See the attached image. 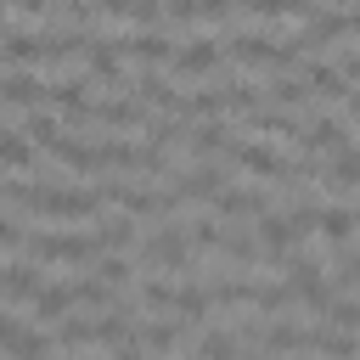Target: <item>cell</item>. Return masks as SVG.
<instances>
[{
	"mask_svg": "<svg viewBox=\"0 0 360 360\" xmlns=\"http://www.w3.org/2000/svg\"><path fill=\"white\" fill-rule=\"evenodd\" d=\"M22 248L34 264H96L101 259L96 231H22Z\"/></svg>",
	"mask_w": 360,
	"mask_h": 360,
	"instance_id": "6da1fadb",
	"label": "cell"
},
{
	"mask_svg": "<svg viewBox=\"0 0 360 360\" xmlns=\"http://www.w3.org/2000/svg\"><path fill=\"white\" fill-rule=\"evenodd\" d=\"M141 259L146 270H174V276H191V242H186V225L174 214L158 219V231L141 242Z\"/></svg>",
	"mask_w": 360,
	"mask_h": 360,
	"instance_id": "7a4b0ae2",
	"label": "cell"
},
{
	"mask_svg": "<svg viewBox=\"0 0 360 360\" xmlns=\"http://www.w3.org/2000/svg\"><path fill=\"white\" fill-rule=\"evenodd\" d=\"M219 62H225V51H219V39H214V34H197V39H186V45H174V62H169V68H174L180 79H208V73H214Z\"/></svg>",
	"mask_w": 360,
	"mask_h": 360,
	"instance_id": "3957f363",
	"label": "cell"
},
{
	"mask_svg": "<svg viewBox=\"0 0 360 360\" xmlns=\"http://www.w3.org/2000/svg\"><path fill=\"white\" fill-rule=\"evenodd\" d=\"M84 90H90V79H84V73H62L56 84H45V101H51L62 118L90 124V101H96V96H84Z\"/></svg>",
	"mask_w": 360,
	"mask_h": 360,
	"instance_id": "277c9868",
	"label": "cell"
},
{
	"mask_svg": "<svg viewBox=\"0 0 360 360\" xmlns=\"http://www.w3.org/2000/svg\"><path fill=\"white\" fill-rule=\"evenodd\" d=\"M45 45H51V28H0V56L11 62V68H34V62H45Z\"/></svg>",
	"mask_w": 360,
	"mask_h": 360,
	"instance_id": "5b68a950",
	"label": "cell"
},
{
	"mask_svg": "<svg viewBox=\"0 0 360 360\" xmlns=\"http://www.w3.org/2000/svg\"><path fill=\"white\" fill-rule=\"evenodd\" d=\"M0 107H17V112L45 107V79H39V73H28V68L0 73Z\"/></svg>",
	"mask_w": 360,
	"mask_h": 360,
	"instance_id": "8992f818",
	"label": "cell"
},
{
	"mask_svg": "<svg viewBox=\"0 0 360 360\" xmlns=\"http://www.w3.org/2000/svg\"><path fill=\"white\" fill-rule=\"evenodd\" d=\"M152 112H146V101H135V96H112V101H90V124H101V129H135V124H146Z\"/></svg>",
	"mask_w": 360,
	"mask_h": 360,
	"instance_id": "52a82bcc",
	"label": "cell"
},
{
	"mask_svg": "<svg viewBox=\"0 0 360 360\" xmlns=\"http://www.w3.org/2000/svg\"><path fill=\"white\" fill-rule=\"evenodd\" d=\"M45 152H56V158H62V169H73V174H107V163H101V141H73V135H56Z\"/></svg>",
	"mask_w": 360,
	"mask_h": 360,
	"instance_id": "ba28073f",
	"label": "cell"
},
{
	"mask_svg": "<svg viewBox=\"0 0 360 360\" xmlns=\"http://www.w3.org/2000/svg\"><path fill=\"white\" fill-rule=\"evenodd\" d=\"M135 338H141V349H146V354H158V360H163V354H174V349L191 338V321H180V315H163V321H146Z\"/></svg>",
	"mask_w": 360,
	"mask_h": 360,
	"instance_id": "9c48e42d",
	"label": "cell"
},
{
	"mask_svg": "<svg viewBox=\"0 0 360 360\" xmlns=\"http://www.w3.org/2000/svg\"><path fill=\"white\" fill-rule=\"evenodd\" d=\"M112 45L124 56H141L146 68H169L174 62V39H163V34H112Z\"/></svg>",
	"mask_w": 360,
	"mask_h": 360,
	"instance_id": "30bf717a",
	"label": "cell"
},
{
	"mask_svg": "<svg viewBox=\"0 0 360 360\" xmlns=\"http://www.w3.org/2000/svg\"><path fill=\"white\" fill-rule=\"evenodd\" d=\"M264 208H270V197L253 191V186H225V191L214 197V219H253V214H264Z\"/></svg>",
	"mask_w": 360,
	"mask_h": 360,
	"instance_id": "8fae6325",
	"label": "cell"
},
{
	"mask_svg": "<svg viewBox=\"0 0 360 360\" xmlns=\"http://www.w3.org/2000/svg\"><path fill=\"white\" fill-rule=\"evenodd\" d=\"M315 236L332 242V248H349V236H354V208H349V202H315Z\"/></svg>",
	"mask_w": 360,
	"mask_h": 360,
	"instance_id": "7c38bea8",
	"label": "cell"
},
{
	"mask_svg": "<svg viewBox=\"0 0 360 360\" xmlns=\"http://www.w3.org/2000/svg\"><path fill=\"white\" fill-rule=\"evenodd\" d=\"M39 287H45V276H39L34 259H17V264L0 270V298H6V304H28Z\"/></svg>",
	"mask_w": 360,
	"mask_h": 360,
	"instance_id": "4fadbf2b",
	"label": "cell"
},
{
	"mask_svg": "<svg viewBox=\"0 0 360 360\" xmlns=\"http://www.w3.org/2000/svg\"><path fill=\"white\" fill-rule=\"evenodd\" d=\"M28 309H34L39 326H56L68 309H79V304H73V281H45V287L28 298Z\"/></svg>",
	"mask_w": 360,
	"mask_h": 360,
	"instance_id": "5bb4252c",
	"label": "cell"
},
{
	"mask_svg": "<svg viewBox=\"0 0 360 360\" xmlns=\"http://www.w3.org/2000/svg\"><path fill=\"white\" fill-rule=\"evenodd\" d=\"M84 68H90V79H101V84H124V51H118L112 39H90Z\"/></svg>",
	"mask_w": 360,
	"mask_h": 360,
	"instance_id": "9a60e30c",
	"label": "cell"
},
{
	"mask_svg": "<svg viewBox=\"0 0 360 360\" xmlns=\"http://www.w3.org/2000/svg\"><path fill=\"white\" fill-rule=\"evenodd\" d=\"M231 141H236L231 124H197V129H186L191 158H219V152H231Z\"/></svg>",
	"mask_w": 360,
	"mask_h": 360,
	"instance_id": "2e32d148",
	"label": "cell"
},
{
	"mask_svg": "<svg viewBox=\"0 0 360 360\" xmlns=\"http://www.w3.org/2000/svg\"><path fill=\"white\" fill-rule=\"evenodd\" d=\"M169 315H180V321H208L214 315V304H208V287H169V304H163Z\"/></svg>",
	"mask_w": 360,
	"mask_h": 360,
	"instance_id": "e0dca14e",
	"label": "cell"
},
{
	"mask_svg": "<svg viewBox=\"0 0 360 360\" xmlns=\"http://www.w3.org/2000/svg\"><path fill=\"white\" fill-rule=\"evenodd\" d=\"M96 17H107V22H158L163 6L158 0H96Z\"/></svg>",
	"mask_w": 360,
	"mask_h": 360,
	"instance_id": "ac0fdd59",
	"label": "cell"
},
{
	"mask_svg": "<svg viewBox=\"0 0 360 360\" xmlns=\"http://www.w3.org/2000/svg\"><path fill=\"white\" fill-rule=\"evenodd\" d=\"M56 349H84V343H96V321L84 315V309H68L62 321H56V338H51Z\"/></svg>",
	"mask_w": 360,
	"mask_h": 360,
	"instance_id": "d6986e66",
	"label": "cell"
},
{
	"mask_svg": "<svg viewBox=\"0 0 360 360\" xmlns=\"http://www.w3.org/2000/svg\"><path fill=\"white\" fill-rule=\"evenodd\" d=\"M197 360H242V338L236 332H225V326H214V332H202L197 338V349H191Z\"/></svg>",
	"mask_w": 360,
	"mask_h": 360,
	"instance_id": "ffe728a7",
	"label": "cell"
},
{
	"mask_svg": "<svg viewBox=\"0 0 360 360\" xmlns=\"http://www.w3.org/2000/svg\"><path fill=\"white\" fill-rule=\"evenodd\" d=\"M0 354H6V360H51V354H56V343H51L45 332H28V326H17V338H11Z\"/></svg>",
	"mask_w": 360,
	"mask_h": 360,
	"instance_id": "44dd1931",
	"label": "cell"
},
{
	"mask_svg": "<svg viewBox=\"0 0 360 360\" xmlns=\"http://www.w3.org/2000/svg\"><path fill=\"white\" fill-rule=\"evenodd\" d=\"M96 242H101V253H124V248H135V219H129V214H107L101 231H96Z\"/></svg>",
	"mask_w": 360,
	"mask_h": 360,
	"instance_id": "7402d4cb",
	"label": "cell"
},
{
	"mask_svg": "<svg viewBox=\"0 0 360 360\" xmlns=\"http://www.w3.org/2000/svg\"><path fill=\"white\" fill-rule=\"evenodd\" d=\"M22 135H34L39 146H51V141L62 135V118H56V112H45V107H34V112H22Z\"/></svg>",
	"mask_w": 360,
	"mask_h": 360,
	"instance_id": "603a6c76",
	"label": "cell"
},
{
	"mask_svg": "<svg viewBox=\"0 0 360 360\" xmlns=\"http://www.w3.org/2000/svg\"><path fill=\"white\" fill-rule=\"evenodd\" d=\"M0 163H6V169H34V146H28L22 135L0 129Z\"/></svg>",
	"mask_w": 360,
	"mask_h": 360,
	"instance_id": "cb8c5ba5",
	"label": "cell"
},
{
	"mask_svg": "<svg viewBox=\"0 0 360 360\" xmlns=\"http://www.w3.org/2000/svg\"><path fill=\"white\" fill-rule=\"evenodd\" d=\"M219 236H225V225H219L214 214H197V219H191V231H186V242H191V248H208V253L219 248Z\"/></svg>",
	"mask_w": 360,
	"mask_h": 360,
	"instance_id": "d4e9b609",
	"label": "cell"
},
{
	"mask_svg": "<svg viewBox=\"0 0 360 360\" xmlns=\"http://www.w3.org/2000/svg\"><path fill=\"white\" fill-rule=\"evenodd\" d=\"M96 270H101V281H107V287H129V259H124V253H101V259H96Z\"/></svg>",
	"mask_w": 360,
	"mask_h": 360,
	"instance_id": "484cf974",
	"label": "cell"
},
{
	"mask_svg": "<svg viewBox=\"0 0 360 360\" xmlns=\"http://www.w3.org/2000/svg\"><path fill=\"white\" fill-rule=\"evenodd\" d=\"M0 248H22V225H17L6 208H0Z\"/></svg>",
	"mask_w": 360,
	"mask_h": 360,
	"instance_id": "4316f807",
	"label": "cell"
},
{
	"mask_svg": "<svg viewBox=\"0 0 360 360\" xmlns=\"http://www.w3.org/2000/svg\"><path fill=\"white\" fill-rule=\"evenodd\" d=\"M11 6H17L22 17H45V11H51V0H11Z\"/></svg>",
	"mask_w": 360,
	"mask_h": 360,
	"instance_id": "83f0119b",
	"label": "cell"
},
{
	"mask_svg": "<svg viewBox=\"0 0 360 360\" xmlns=\"http://www.w3.org/2000/svg\"><path fill=\"white\" fill-rule=\"evenodd\" d=\"M17 326H22V321H17V315H6V309H0V349H6V343H11V338H17Z\"/></svg>",
	"mask_w": 360,
	"mask_h": 360,
	"instance_id": "f1b7e54d",
	"label": "cell"
},
{
	"mask_svg": "<svg viewBox=\"0 0 360 360\" xmlns=\"http://www.w3.org/2000/svg\"><path fill=\"white\" fill-rule=\"evenodd\" d=\"M315 6H321V0H315ZM326 6H332V11H349V6H354V0H326Z\"/></svg>",
	"mask_w": 360,
	"mask_h": 360,
	"instance_id": "f546056e",
	"label": "cell"
},
{
	"mask_svg": "<svg viewBox=\"0 0 360 360\" xmlns=\"http://www.w3.org/2000/svg\"><path fill=\"white\" fill-rule=\"evenodd\" d=\"M6 22H11V11H6V0H0V28H6Z\"/></svg>",
	"mask_w": 360,
	"mask_h": 360,
	"instance_id": "4dcf8cb0",
	"label": "cell"
}]
</instances>
